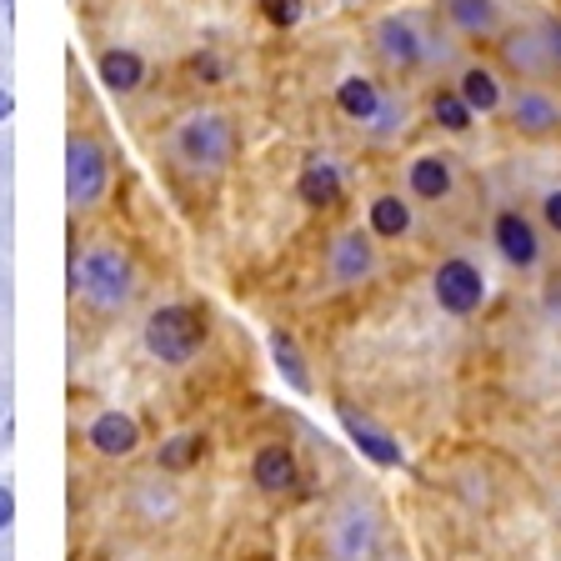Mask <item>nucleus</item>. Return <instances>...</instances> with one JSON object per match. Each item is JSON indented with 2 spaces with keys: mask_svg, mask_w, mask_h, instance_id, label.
<instances>
[{
  "mask_svg": "<svg viewBox=\"0 0 561 561\" xmlns=\"http://www.w3.org/2000/svg\"><path fill=\"white\" fill-rule=\"evenodd\" d=\"M70 291H81L95 311H121L136 291V266L121 245H91L85 261H70Z\"/></svg>",
  "mask_w": 561,
  "mask_h": 561,
  "instance_id": "f257e3e1",
  "label": "nucleus"
},
{
  "mask_svg": "<svg viewBox=\"0 0 561 561\" xmlns=\"http://www.w3.org/2000/svg\"><path fill=\"white\" fill-rule=\"evenodd\" d=\"M171 151L181 165H191V171H226L236 156V126L231 116H221V111H191L186 121H175L171 130Z\"/></svg>",
  "mask_w": 561,
  "mask_h": 561,
  "instance_id": "f03ea898",
  "label": "nucleus"
},
{
  "mask_svg": "<svg viewBox=\"0 0 561 561\" xmlns=\"http://www.w3.org/2000/svg\"><path fill=\"white\" fill-rule=\"evenodd\" d=\"M426 35H432V21L421 11H386L371 21V56L391 76H421L426 70Z\"/></svg>",
  "mask_w": 561,
  "mask_h": 561,
  "instance_id": "7ed1b4c3",
  "label": "nucleus"
},
{
  "mask_svg": "<svg viewBox=\"0 0 561 561\" xmlns=\"http://www.w3.org/2000/svg\"><path fill=\"white\" fill-rule=\"evenodd\" d=\"M206 346V321H201L196 306H156L151 316H146V351H151L156 362L165 366H186L196 351Z\"/></svg>",
  "mask_w": 561,
  "mask_h": 561,
  "instance_id": "20e7f679",
  "label": "nucleus"
},
{
  "mask_svg": "<svg viewBox=\"0 0 561 561\" xmlns=\"http://www.w3.org/2000/svg\"><path fill=\"white\" fill-rule=\"evenodd\" d=\"M491 245H496V256L512 271H522V276L541 271V261H547V231H541V221L526 216L522 206H502L491 216Z\"/></svg>",
  "mask_w": 561,
  "mask_h": 561,
  "instance_id": "39448f33",
  "label": "nucleus"
},
{
  "mask_svg": "<svg viewBox=\"0 0 561 561\" xmlns=\"http://www.w3.org/2000/svg\"><path fill=\"white\" fill-rule=\"evenodd\" d=\"M105 186H111V161H105L101 140L76 130V136L66 140V201H70V210H91L95 201L105 196Z\"/></svg>",
  "mask_w": 561,
  "mask_h": 561,
  "instance_id": "423d86ee",
  "label": "nucleus"
},
{
  "mask_svg": "<svg viewBox=\"0 0 561 561\" xmlns=\"http://www.w3.org/2000/svg\"><path fill=\"white\" fill-rule=\"evenodd\" d=\"M432 296L446 316L467 321V316H477L481 306H486V271L471 256H446L442 266L432 271Z\"/></svg>",
  "mask_w": 561,
  "mask_h": 561,
  "instance_id": "0eeeda50",
  "label": "nucleus"
},
{
  "mask_svg": "<svg viewBox=\"0 0 561 561\" xmlns=\"http://www.w3.org/2000/svg\"><path fill=\"white\" fill-rule=\"evenodd\" d=\"M502 111H506V121H512L516 136H526V140H541V136H557L561 130V101L547 81L516 85V91L506 95Z\"/></svg>",
  "mask_w": 561,
  "mask_h": 561,
  "instance_id": "6e6552de",
  "label": "nucleus"
},
{
  "mask_svg": "<svg viewBox=\"0 0 561 561\" xmlns=\"http://www.w3.org/2000/svg\"><path fill=\"white\" fill-rule=\"evenodd\" d=\"M376 245L381 241H376L366 226L341 231L327 251V276L336 280V286H366V280L376 276V266H381V251H376Z\"/></svg>",
  "mask_w": 561,
  "mask_h": 561,
  "instance_id": "1a4fd4ad",
  "label": "nucleus"
},
{
  "mask_svg": "<svg viewBox=\"0 0 561 561\" xmlns=\"http://www.w3.org/2000/svg\"><path fill=\"white\" fill-rule=\"evenodd\" d=\"M496 56H502V66L512 70L516 81H557L537 21H522V25H512V31L496 35Z\"/></svg>",
  "mask_w": 561,
  "mask_h": 561,
  "instance_id": "9d476101",
  "label": "nucleus"
},
{
  "mask_svg": "<svg viewBox=\"0 0 561 561\" xmlns=\"http://www.w3.org/2000/svg\"><path fill=\"white\" fill-rule=\"evenodd\" d=\"M436 15L456 41H496L506 31L502 0H436Z\"/></svg>",
  "mask_w": 561,
  "mask_h": 561,
  "instance_id": "9b49d317",
  "label": "nucleus"
},
{
  "mask_svg": "<svg viewBox=\"0 0 561 561\" xmlns=\"http://www.w3.org/2000/svg\"><path fill=\"white\" fill-rule=\"evenodd\" d=\"M407 196L416 206H442L456 196V156L446 151H416L407 161Z\"/></svg>",
  "mask_w": 561,
  "mask_h": 561,
  "instance_id": "f8f14e48",
  "label": "nucleus"
},
{
  "mask_svg": "<svg viewBox=\"0 0 561 561\" xmlns=\"http://www.w3.org/2000/svg\"><path fill=\"white\" fill-rule=\"evenodd\" d=\"M456 91H461V101L477 111V116H496L506 105V85H502V70L486 66V60H461L456 66Z\"/></svg>",
  "mask_w": 561,
  "mask_h": 561,
  "instance_id": "ddd939ff",
  "label": "nucleus"
},
{
  "mask_svg": "<svg viewBox=\"0 0 561 561\" xmlns=\"http://www.w3.org/2000/svg\"><path fill=\"white\" fill-rule=\"evenodd\" d=\"M411 226H416V201L411 196H401V191L371 196V206H366V231H371L376 241H407Z\"/></svg>",
  "mask_w": 561,
  "mask_h": 561,
  "instance_id": "4468645a",
  "label": "nucleus"
},
{
  "mask_svg": "<svg viewBox=\"0 0 561 561\" xmlns=\"http://www.w3.org/2000/svg\"><path fill=\"white\" fill-rule=\"evenodd\" d=\"M341 171L336 161H327V156H311V161L301 165V175H296V196L306 201L311 210H331L341 201Z\"/></svg>",
  "mask_w": 561,
  "mask_h": 561,
  "instance_id": "2eb2a0df",
  "label": "nucleus"
},
{
  "mask_svg": "<svg viewBox=\"0 0 561 561\" xmlns=\"http://www.w3.org/2000/svg\"><path fill=\"white\" fill-rule=\"evenodd\" d=\"M85 442H91L101 456H130L140 446V426H136V416H126V411H101V416L91 421Z\"/></svg>",
  "mask_w": 561,
  "mask_h": 561,
  "instance_id": "dca6fc26",
  "label": "nucleus"
},
{
  "mask_svg": "<svg viewBox=\"0 0 561 561\" xmlns=\"http://www.w3.org/2000/svg\"><path fill=\"white\" fill-rule=\"evenodd\" d=\"M381 101H386V91L371 81V76H346V81L336 85V111L346 121H356V126H371Z\"/></svg>",
  "mask_w": 561,
  "mask_h": 561,
  "instance_id": "f3484780",
  "label": "nucleus"
},
{
  "mask_svg": "<svg viewBox=\"0 0 561 561\" xmlns=\"http://www.w3.org/2000/svg\"><path fill=\"white\" fill-rule=\"evenodd\" d=\"M95 70H101V85L116 95H130L140 91V81H146V60H140V50H101V60H95Z\"/></svg>",
  "mask_w": 561,
  "mask_h": 561,
  "instance_id": "a211bd4d",
  "label": "nucleus"
},
{
  "mask_svg": "<svg viewBox=\"0 0 561 561\" xmlns=\"http://www.w3.org/2000/svg\"><path fill=\"white\" fill-rule=\"evenodd\" d=\"M251 481H256L261 491H271V496L291 491L296 486V456H291V446H261L256 461H251Z\"/></svg>",
  "mask_w": 561,
  "mask_h": 561,
  "instance_id": "6ab92c4d",
  "label": "nucleus"
},
{
  "mask_svg": "<svg viewBox=\"0 0 561 561\" xmlns=\"http://www.w3.org/2000/svg\"><path fill=\"white\" fill-rule=\"evenodd\" d=\"M341 426H346V432L356 436V446H362V451L371 456L376 467H401V446L391 442V436H386V432H376L371 421H362V416H356V411H351V407H341Z\"/></svg>",
  "mask_w": 561,
  "mask_h": 561,
  "instance_id": "aec40b11",
  "label": "nucleus"
},
{
  "mask_svg": "<svg viewBox=\"0 0 561 561\" xmlns=\"http://www.w3.org/2000/svg\"><path fill=\"white\" fill-rule=\"evenodd\" d=\"M426 111H432V121L442 130H451V136H467L471 121H477V111L461 101V91H456V85H436L432 101H426Z\"/></svg>",
  "mask_w": 561,
  "mask_h": 561,
  "instance_id": "412c9836",
  "label": "nucleus"
},
{
  "mask_svg": "<svg viewBox=\"0 0 561 561\" xmlns=\"http://www.w3.org/2000/svg\"><path fill=\"white\" fill-rule=\"evenodd\" d=\"M271 356H276V366L286 371V381L296 391H311V376H306V362H301V351H296L291 331H271Z\"/></svg>",
  "mask_w": 561,
  "mask_h": 561,
  "instance_id": "4be33fe9",
  "label": "nucleus"
},
{
  "mask_svg": "<svg viewBox=\"0 0 561 561\" xmlns=\"http://www.w3.org/2000/svg\"><path fill=\"white\" fill-rule=\"evenodd\" d=\"M201 451H206V442H201L196 432H181V436H171V442H161V471H191L201 461Z\"/></svg>",
  "mask_w": 561,
  "mask_h": 561,
  "instance_id": "5701e85b",
  "label": "nucleus"
},
{
  "mask_svg": "<svg viewBox=\"0 0 561 561\" xmlns=\"http://www.w3.org/2000/svg\"><path fill=\"white\" fill-rule=\"evenodd\" d=\"M407 121H411L407 101H401V95H397V91H386L381 111H376V116H371V126H366V130H371V136H376V140H397V136H401V130H407Z\"/></svg>",
  "mask_w": 561,
  "mask_h": 561,
  "instance_id": "b1692460",
  "label": "nucleus"
},
{
  "mask_svg": "<svg viewBox=\"0 0 561 561\" xmlns=\"http://www.w3.org/2000/svg\"><path fill=\"white\" fill-rule=\"evenodd\" d=\"M261 11H266V21H271V25L291 31V25L306 15V5H301V0H261Z\"/></svg>",
  "mask_w": 561,
  "mask_h": 561,
  "instance_id": "393cba45",
  "label": "nucleus"
},
{
  "mask_svg": "<svg viewBox=\"0 0 561 561\" xmlns=\"http://www.w3.org/2000/svg\"><path fill=\"white\" fill-rule=\"evenodd\" d=\"M537 31H541V41H547L551 70H557V81H561V15H537Z\"/></svg>",
  "mask_w": 561,
  "mask_h": 561,
  "instance_id": "a878e982",
  "label": "nucleus"
},
{
  "mask_svg": "<svg viewBox=\"0 0 561 561\" xmlns=\"http://www.w3.org/2000/svg\"><path fill=\"white\" fill-rule=\"evenodd\" d=\"M537 221H541V231H547V236H557V241H561V186H551L547 196H541V206H537Z\"/></svg>",
  "mask_w": 561,
  "mask_h": 561,
  "instance_id": "bb28decb",
  "label": "nucleus"
},
{
  "mask_svg": "<svg viewBox=\"0 0 561 561\" xmlns=\"http://www.w3.org/2000/svg\"><path fill=\"white\" fill-rule=\"evenodd\" d=\"M11 522H15V496L11 486H0V531H11Z\"/></svg>",
  "mask_w": 561,
  "mask_h": 561,
  "instance_id": "cd10ccee",
  "label": "nucleus"
},
{
  "mask_svg": "<svg viewBox=\"0 0 561 561\" xmlns=\"http://www.w3.org/2000/svg\"><path fill=\"white\" fill-rule=\"evenodd\" d=\"M191 70H196V76H206V81H216V76H221L216 56H196V60H191Z\"/></svg>",
  "mask_w": 561,
  "mask_h": 561,
  "instance_id": "c85d7f7f",
  "label": "nucleus"
},
{
  "mask_svg": "<svg viewBox=\"0 0 561 561\" xmlns=\"http://www.w3.org/2000/svg\"><path fill=\"white\" fill-rule=\"evenodd\" d=\"M5 116H11V95L0 91V121H5Z\"/></svg>",
  "mask_w": 561,
  "mask_h": 561,
  "instance_id": "c756f323",
  "label": "nucleus"
},
{
  "mask_svg": "<svg viewBox=\"0 0 561 561\" xmlns=\"http://www.w3.org/2000/svg\"><path fill=\"white\" fill-rule=\"evenodd\" d=\"M336 5H362V0H336Z\"/></svg>",
  "mask_w": 561,
  "mask_h": 561,
  "instance_id": "7c9ffc66",
  "label": "nucleus"
},
{
  "mask_svg": "<svg viewBox=\"0 0 561 561\" xmlns=\"http://www.w3.org/2000/svg\"><path fill=\"white\" fill-rule=\"evenodd\" d=\"M5 5H15V0H5Z\"/></svg>",
  "mask_w": 561,
  "mask_h": 561,
  "instance_id": "2f4dec72",
  "label": "nucleus"
}]
</instances>
